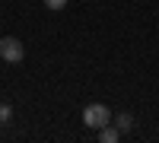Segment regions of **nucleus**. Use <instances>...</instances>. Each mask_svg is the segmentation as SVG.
I'll list each match as a JSON object with an SVG mask.
<instances>
[{"mask_svg": "<svg viewBox=\"0 0 159 143\" xmlns=\"http://www.w3.org/2000/svg\"><path fill=\"white\" fill-rule=\"evenodd\" d=\"M45 7H48V10H64V7H67V0H45Z\"/></svg>", "mask_w": 159, "mask_h": 143, "instance_id": "nucleus-6", "label": "nucleus"}, {"mask_svg": "<svg viewBox=\"0 0 159 143\" xmlns=\"http://www.w3.org/2000/svg\"><path fill=\"white\" fill-rule=\"evenodd\" d=\"M83 124L92 127V131H99V127L111 124V111H108V105H102V102H92V105H86V108H83Z\"/></svg>", "mask_w": 159, "mask_h": 143, "instance_id": "nucleus-1", "label": "nucleus"}, {"mask_svg": "<svg viewBox=\"0 0 159 143\" xmlns=\"http://www.w3.org/2000/svg\"><path fill=\"white\" fill-rule=\"evenodd\" d=\"M111 124H115V127H118L121 134H127L130 127H134V118H130L127 111H121V114H115V118H111Z\"/></svg>", "mask_w": 159, "mask_h": 143, "instance_id": "nucleus-4", "label": "nucleus"}, {"mask_svg": "<svg viewBox=\"0 0 159 143\" xmlns=\"http://www.w3.org/2000/svg\"><path fill=\"white\" fill-rule=\"evenodd\" d=\"M99 140L102 143H118L121 140V131H118L115 124H105V127H99Z\"/></svg>", "mask_w": 159, "mask_h": 143, "instance_id": "nucleus-3", "label": "nucleus"}, {"mask_svg": "<svg viewBox=\"0 0 159 143\" xmlns=\"http://www.w3.org/2000/svg\"><path fill=\"white\" fill-rule=\"evenodd\" d=\"M0 57H3L7 64H19L25 57V45L19 42L16 35H7V38H0Z\"/></svg>", "mask_w": 159, "mask_h": 143, "instance_id": "nucleus-2", "label": "nucleus"}, {"mask_svg": "<svg viewBox=\"0 0 159 143\" xmlns=\"http://www.w3.org/2000/svg\"><path fill=\"white\" fill-rule=\"evenodd\" d=\"M13 118V105H10V102H0V124H7Z\"/></svg>", "mask_w": 159, "mask_h": 143, "instance_id": "nucleus-5", "label": "nucleus"}]
</instances>
